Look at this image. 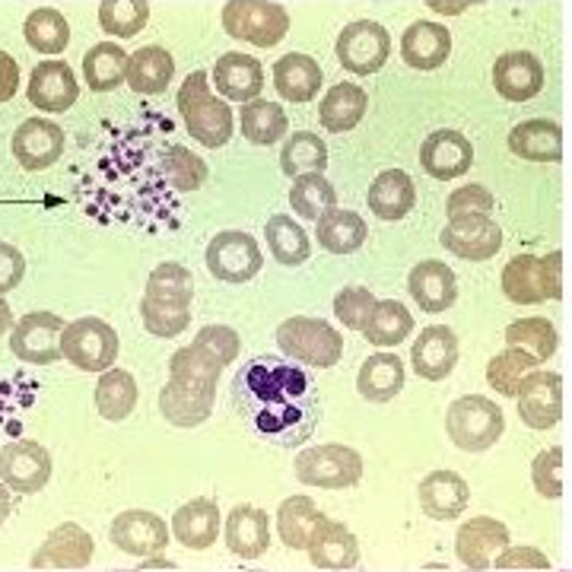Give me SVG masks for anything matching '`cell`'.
Returning a JSON list of instances; mask_svg holds the SVG:
<instances>
[{"mask_svg": "<svg viewBox=\"0 0 572 572\" xmlns=\"http://www.w3.org/2000/svg\"><path fill=\"white\" fill-rule=\"evenodd\" d=\"M20 89V64L7 52H0V103L13 99Z\"/></svg>", "mask_w": 572, "mask_h": 572, "instance_id": "obj_60", "label": "cell"}, {"mask_svg": "<svg viewBox=\"0 0 572 572\" xmlns=\"http://www.w3.org/2000/svg\"><path fill=\"white\" fill-rule=\"evenodd\" d=\"M27 274V258L20 248H13L10 242H0V296L17 289Z\"/></svg>", "mask_w": 572, "mask_h": 572, "instance_id": "obj_59", "label": "cell"}, {"mask_svg": "<svg viewBox=\"0 0 572 572\" xmlns=\"http://www.w3.org/2000/svg\"><path fill=\"white\" fill-rule=\"evenodd\" d=\"M13 159L29 169L42 172L64 157V130L57 128L49 118H29L20 128L13 130Z\"/></svg>", "mask_w": 572, "mask_h": 572, "instance_id": "obj_18", "label": "cell"}, {"mask_svg": "<svg viewBox=\"0 0 572 572\" xmlns=\"http://www.w3.org/2000/svg\"><path fill=\"white\" fill-rule=\"evenodd\" d=\"M496 570H547L550 566V560H547L541 550H534V547H502L499 553L494 557Z\"/></svg>", "mask_w": 572, "mask_h": 572, "instance_id": "obj_58", "label": "cell"}, {"mask_svg": "<svg viewBox=\"0 0 572 572\" xmlns=\"http://www.w3.org/2000/svg\"><path fill=\"white\" fill-rule=\"evenodd\" d=\"M416 204L414 179L404 169H385L382 176H375V182L369 184V210L379 220H404Z\"/></svg>", "mask_w": 572, "mask_h": 572, "instance_id": "obj_30", "label": "cell"}, {"mask_svg": "<svg viewBox=\"0 0 572 572\" xmlns=\"http://www.w3.org/2000/svg\"><path fill=\"white\" fill-rule=\"evenodd\" d=\"M289 208L303 220H318L325 210L338 208V191L325 179V172L299 176V179H293V188H289Z\"/></svg>", "mask_w": 572, "mask_h": 572, "instance_id": "obj_48", "label": "cell"}, {"mask_svg": "<svg viewBox=\"0 0 572 572\" xmlns=\"http://www.w3.org/2000/svg\"><path fill=\"white\" fill-rule=\"evenodd\" d=\"M509 150L528 162H560L563 157V128L547 118L521 121L509 134Z\"/></svg>", "mask_w": 572, "mask_h": 572, "instance_id": "obj_29", "label": "cell"}, {"mask_svg": "<svg viewBox=\"0 0 572 572\" xmlns=\"http://www.w3.org/2000/svg\"><path fill=\"white\" fill-rule=\"evenodd\" d=\"M128 74V52L115 42H99L83 57V77L93 93H112L125 83Z\"/></svg>", "mask_w": 572, "mask_h": 572, "instance_id": "obj_39", "label": "cell"}, {"mask_svg": "<svg viewBox=\"0 0 572 572\" xmlns=\"http://www.w3.org/2000/svg\"><path fill=\"white\" fill-rule=\"evenodd\" d=\"M10 509H13V499H10V490H7V487H3V480H0V525L7 521Z\"/></svg>", "mask_w": 572, "mask_h": 572, "instance_id": "obj_62", "label": "cell"}, {"mask_svg": "<svg viewBox=\"0 0 572 572\" xmlns=\"http://www.w3.org/2000/svg\"><path fill=\"white\" fill-rule=\"evenodd\" d=\"M560 468H563V448L550 445L547 452H541L531 465V480L534 490L544 499H560L563 496V480H560Z\"/></svg>", "mask_w": 572, "mask_h": 572, "instance_id": "obj_55", "label": "cell"}, {"mask_svg": "<svg viewBox=\"0 0 572 572\" xmlns=\"http://www.w3.org/2000/svg\"><path fill=\"white\" fill-rule=\"evenodd\" d=\"M357 389L366 401L372 404H385L391 398H398L404 389V363L394 353H375L369 357L357 375Z\"/></svg>", "mask_w": 572, "mask_h": 572, "instance_id": "obj_38", "label": "cell"}, {"mask_svg": "<svg viewBox=\"0 0 572 572\" xmlns=\"http://www.w3.org/2000/svg\"><path fill=\"white\" fill-rule=\"evenodd\" d=\"M223 29L239 42L274 49L289 32V13L271 0H230L223 7Z\"/></svg>", "mask_w": 572, "mask_h": 572, "instance_id": "obj_6", "label": "cell"}, {"mask_svg": "<svg viewBox=\"0 0 572 572\" xmlns=\"http://www.w3.org/2000/svg\"><path fill=\"white\" fill-rule=\"evenodd\" d=\"M411 363L414 372L426 382H443L452 375L458 363V338L445 325H430L420 331V338L411 347Z\"/></svg>", "mask_w": 572, "mask_h": 572, "instance_id": "obj_22", "label": "cell"}, {"mask_svg": "<svg viewBox=\"0 0 572 572\" xmlns=\"http://www.w3.org/2000/svg\"><path fill=\"white\" fill-rule=\"evenodd\" d=\"M366 108H369V96H366L363 86L338 83L325 93V99L318 105V118L328 134H347L363 121Z\"/></svg>", "mask_w": 572, "mask_h": 572, "instance_id": "obj_32", "label": "cell"}, {"mask_svg": "<svg viewBox=\"0 0 572 572\" xmlns=\"http://www.w3.org/2000/svg\"><path fill=\"white\" fill-rule=\"evenodd\" d=\"M430 7H433L436 13H462L465 7H470V3L468 0H465V3H439V0H433Z\"/></svg>", "mask_w": 572, "mask_h": 572, "instance_id": "obj_63", "label": "cell"}, {"mask_svg": "<svg viewBox=\"0 0 572 572\" xmlns=\"http://www.w3.org/2000/svg\"><path fill=\"white\" fill-rule=\"evenodd\" d=\"M220 531V509L213 499H191L172 516V534L188 550H208Z\"/></svg>", "mask_w": 572, "mask_h": 572, "instance_id": "obj_34", "label": "cell"}, {"mask_svg": "<svg viewBox=\"0 0 572 572\" xmlns=\"http://www.w3.org/2000/svg\"><path fill=\"white\" fill-rule=\"evenodd\" d=\"M411 331H414V315L394 299H375L363 325L366 340L375 347H398L401 340L411 338Z\"/></svg>", "mask_w": 572, "mask_h": 572, "instance_id": "obj_40", "label": "cell"}, {"mask_svg": "<svg viewBox=\"0 0 572 572\" xmlns=\"http://www.w3.org/2000/svg\"><path fill=\"white\" fill-rule=\"evenodd\" d=\"M194 347L210 353L220 366L235 363V357H239V335H235L230 325H208V328L198 331Z\"/></svg>", "mask_w": 572, "mask_h": 572, "instance_id": "obj_57", "label": "cell"}, {"mask_svg": "<svg viewBox=\"0 0 572 572\" xmlns=\"http://www.w3.org/2000/svg\"><path fill=\"white\" fill-rule=\"evenodd\" d=\"M372 306H375V296L366 286H343L338 296H335V315H338L350 331H363Z\"/></svg>", "mask_w": 572, "mask_h": 572, "instance_id": "obj_54", "label": "cell"}, {"mask_svg": "<svg viewBox=\"0 0 572 572\" xmlns=\"http://www.w3.org/2000/svg\"><path fill=\"white\" fill-rule=\"evenodd\" d=\"M144 299L172 303V306H191V299H194V277H191V271L182 267V264H176V261H162L159 267H153V274L147 277Z\"/></svg>", "mask_w": 572, "mask_h": 572, "instance_id": "obj_46", "label": "cell"}, {"mask_svg": "<svg viewBox=\"0 0 572 572\" xmlns=\"http://www.w3.org/2000/svg\"><path fill=\"white\" fill-rule=\"evenodd\" d=\"M61 335H64V318L61 315L29 313L13 325L10 350L23 363H57L61 360Z\"/></svg>", "mask_w": 572, "mask_h": 572, "instance_id": "obj_13", "label": "cell"}, {"mask_svg": "<svg viewBox=\"0 0 572 572\" xmlns=\"http://www.w3.org/2000/svg\"><path fill=\"white\" fill-rule=\"evenodd\" d=\"M10 325H13V313H10V306H7V299L0 296V338L10 331Z\"/></svg>", "mask_w": 572, "mask_h": 572, "instance_id": "obj_61", "label": "cell"}, {"mask_svg": "<svg viewBox=\"0 0 572 572\" xmlns=\"http://www.w3.org/2000/svg\"><path fill=\"white\" fill-rule=\"evenodd\" d=\"M226 544L242 560H258L271 547V525L267 512L258 506H235L226 519Z\"/></svg>", "mask_w": 572, "mask_h": 572, "instance_id": "obj_31", "label": "cell"}, {"mask_svg": "<svg viewBox=\"0 0 572 572\" xmlns=\"http://www.w3.org/2000/svg\"><path fill=\"white\" fill-rule=\"evenodd\" d=\"M261 248L255 235L242 230L216 233L208 245V271L223 284H248L261 274Z\"/></svg>", "mask_w": 572, "mask_h": 572, "instance_id": "obj_9", "label": "cell"}, {"mask_svg": "<svg viewBox=\"0 0 572 572\" xmlns=\"http://www.w3.org/2000/svg\"><path fill=\"white\" fill-rule=\"evenodd\" d=\"M470 502V490L462 474L455 470H433L420 484V506L430 519H458Z\"/></svg>", "mask_w": 572, "mask_h": 572, "instance_id": "obj_27", "label": "cell"}, {"mask_svg": "<svg viewBox=\"0 0 572 572\" xmlns=\"http://www.w3.org/2000/svg\"><path fill=\"white\" fill-rule=\"evenodd\" d=\"M77 96L80 83L67 61L52 57V61L35 64V71H32V77H29V103L35 105V108L57 115V112L74 108Z\"/></svg>", "mask_w": 572, "mask_h": 572, "instance_id": "obj_21", "label": "cell"}, {"mask_svg": "<svg viewBox=\"0 0 572 572\" xmlns=\"http://www.w3.org/2000/svg\"><path fill=\"white\" fill-rule=\"evenodd\" d=\"M264 235H267L271 255L280 261V264H286V267H299V264H306L309 255H313V242H309L306 230L293 216H286V213L271 216L267 226H264Z\"/></svg>", "mask_w": 572, "mask_h": 572, "instance_id": "obj_41", "label": "cell"}, {"mask_svg": "<svg viewBox=\"0 0 572 572\" xmlns=\"http://www.w3.org/2000/svg\"><path fill=\"white\" fill-rule=\"evenodd\" d=\"M277 343L289 363H306L315 369H331L343 357V338L338 328L328 325L325 318H309V315L286 318L277 328Z\"/></svg>", "mask_w": 572, "mask_h": 572, "instance_id": "obj_3", "label": "cell"}, {"mask_svg": "<svg viewBox=\"0 0 572 572\" xmlns=\"http://www.w3.org/2000/svg\"><path fill=\"white\" fill-rule=\"evenodd\" d=\"M534 360L531 357H525L519 350H502L499 357H494L490 363H487V382H490V389H496L502 398H516V391H519V382L534 369Z\"/></svg>", "mask_w": 572, "mask_h": 572, "instance_id": "obj_51", "label": "cell"}, {"mask_svg": "<svg viewBox=\"0 0 572 572\" xmlns=\"http://www.w3.org/2000/svg\"><path fill=\"white\" fill-rule=\"evenodd\" d=\"M169 375H172V379H201V382H213V385H216V379L223 375V366L216 363L210 353L198 350V347L191 343V347H182V350L172 353V360H169Z\"/></svg>", "mask_w": 572, "mask_h": 572, "instance_id": "obj_53", "label": "cell"}, {"mask_svg": "<svg viewBox=\"0 0 572 572\" xmlns=\"http://www.w3.org/2000/svg\"><path fill=\"white\" fill-rule=\"evenodd\" d=\"M439 242L445 245V252L458 255L462 261H490L502 248V230L496 226L494 216L468 213V216H452Z\"/></svg>", "mask_w": 572, "mask_h": 572, "instance_id": "obj_14", "label": "cell"}, {"mask_svg": "<svg viewBox=\"0 0 572 572\" xmlns=\"http://www.w3.org/2000/svg\"><path fill=\"white\" fill-rule=\"evenodd\" d=\"M93 553H96V544L89 531H83L74 521H64L52 528L45 544L32 553V566L35 570H80V566H89Z\"/></svg>", "mask_w": 572, "mask_h": 572, "instance_id": "obj_17", "label": "cell"}, {"mask_svg": "<svg viewBox=\"0 0 572 572\" xmlns=\"http://www.w3.org/2000/svg\"><path fill=\"white\" fill-rule=\"evenodd\" d=\"M213 398H216V385L213 382H201V379H172L166 382V389L159 394V411L172 423V426H201L210 414H213Z\"/></svg>", "mask_w": 572, "mask_h": 572, "instance_id": "obj_15", "label": "cell"}, {"mask_svg": "<svg viewBox=\"0 0 572 572\" xmlns=\"http://www.w3.org/2000/svg\"><path fill=\"white\" fill-rule=\"evenodd\" d=\"M179 112H182L191 137L201 147L216 150V147H226L230 144L235 128L233 108H230L226 99H216L213 96L208 71H194L191 77L184 80L182 89H179Z\"/></svg>", "mask_w": 572, "mask_h": 572, "instance_id": "obj_2", "label": "cell"}, {"mask_svg": "<svg viewBox=\"0 0 572 572\" xmlns=\"http://www.w3.org/2000/svg\"><path fill=\"white\" fill-rule=\"evenodd\" d=\"M176 77V57L159 49V45H147L140 52L128 54V74L125 83H130L134 93L140 96H159L166 93V86Z\"/></svg>", "mask_w": 572, "mask_h": 572, "instance_id": "obj_33", "label": "cell"}, {"mask_svg": "<svg viewBox=\"0 0 572 572\" xmlns=\"http://www.w3.org/2000/svg\"><path fill=\"white\" fill-rule=\"evenodd\" d=\"M328 519L318 506H315L309 496H289L280 502L277 509V531H280V541L289 550H306L313 541L315 528Z\"/></svg>", "mask_w": 572, "mask_h": 572, "instance_id": "obj_37", "label": "cell"}, {"mask_svg": "<svg viewBox=\"0 0 572 572\" xmlns=\"http://www.w3.org/2000/svg\"><path fill=\"white\" fill-rule=\"evenodd\" d=\"M23 32H27L29 49H35L39 54H61L67 49V42H71V27H67L64 13L54 10V7L32 10L27 17V29Z\"/></svg>", "mask_w": 572, "mask_h": 572, "instance_id": "obj_47", "label": "cell"}, {"mask_svg": "<svg viewBox=\"0 0 572 572\" xmlns=\"http://www.w3.org/2000/svg\"><path fill=\"white\" fill-rule=\"evenodd\" d=\"M280 169L289 179L309 176V172H325L328 169V144L313 134V130H296L289 134L280 153Z\"/></svg>", "mask_w": 572, "mask_h": 572, "instance_id": "obj_43", "label": "cell"}, {"mask_svg": "<svg viewBox=\"0 0 572 572\" xmlns=\"http://www.w3.org/2000/svg\"><path fill=\"white\" fill-rule=\"evenodd\" d=\"M315 223H318V245L325 252H331V255H353V252H360L366 235H369L366 220L360 213H353V210H325Z\"/></svg>", "mask_w": 572, "mask_h": 572, "instance_id": "obj_35", "label": "cell"}, {"mask_svg": "<svg viewBox=\"0 0 572 572\" xmlns=\"http://www.w3.org/2000/svg\"><path fill=\"white\" fill-rule=\"evenodd\" d=\"M286 130H289V121H286V112L277 103L252 99V103L242 105V137L248 144L271 147L284 137Z\"/></svg>", "mask_w": 572, "mask_h": 572, "instance_id": "obj_44", "label": "cell"}, {"mask_svg": "<svg viewBox=\"0 0 572 572\" xmlns=\"http://www.w3.org/2000/svg\"><path fill=\"white\" fill-rule=\"evenodd\" d=\"M210 80L216 83V93H220L226 103L245 105L261 96V89H264V67H261L258 57H248V54L242 52H230L213 64Z\"/></svg>", "mask_w": 572, "mask_h": 572, "instance_id": "obj_23", "label": "cell"}, {"mask_svg": "<svg viewBox=\"0 0 572 572\" xmlns=\"http://www.w3.org/2000/svg\"><path fill=\"white\" fill-rule=\"evenodd\" d=\"M274 86L286 103H309L321 89V67L309 54H284L274 64Z\"/></svg>", "mask_w": 572, "mask_h": 572, "instance_id": "obj_36", "label": "cell"}, {"mask_svg": "<svg viewBox=\"0 0 572 572\" xmlns=\"http://www.w3.org/2000/svg\"><path fill=\"white\" fill-rule=\"evenodd\" d=\"M502 547H509V528L490 516H477V519L465 521L455 534V553L470 572L490 570L494 557Z\"/></svg>", "mask_w": 572, "mask_h": 572, "instance_id": "obj_20", "label": "cell"}, {"mask_svg": "<svg viewBox=\"0 0 572 572\" xmlns=\"http://www.w3.org/2000/svg\"><path fill=\"white\" fill-rule=\"evenodd\" d=\"M296 477L318 490H347L363 477V458L350 445H313L299 452Z\"/></svg>", "mask_w": 572, "mask_h": 572, "instance_id": "obj_8", "label": "cell"}, {"mask_svg": "<svg viewBox=\"0 0 572 572\" xmlns=\"http://www.w3.org/2000/svg\"><path fill=\"white\" fill-rule=\"evenodd\" d=\"M420 162L436 182H452L474 166V147L462 130H433L420 147Z\"/></svg>", "mask_w": 572, "mask_h": 572, "instance_id": "obj_16", "label": "cell"}, {"mask_svg": "<svg viewBox=\"0 0 572 572\" xmlns=\"http://www.w3.org/2000/svg\"><path fill=\"white\" fill-rule=\"evenodd\" d=\"M391 54V35L382 23L372 20H357L350 27H343L338 35V61L343 71L369 77L375 71L385 67Z\"/></svg>", "mask_w": 572, "mask_h": 572, "instance_id": "obj_10", "label": "cell"}, {"mask_svg": "<svg viewBox=\"0 0 572 572\" xmlns=\"http://www.w3.org/2000/svg\"><path fill=\"white\" fill-rule=\"evenodd\" d=\"M502 293L519 306H538L547 299L563 296V255L553 252L550 258L516 255L502 271Z\"/></svg>", "mask_w": 572, "mask_h": 572, "instance_id": "obj_5", "label": "cell"}, {"mask_svg": "<svg viewBox=\"0 0 572 572\" xmlns=\"http://www.w3.org/2000/svg\"><path fill=\"white\" fill-rule=\"evenodd\" d=\"M233 407L261 443L296 448L313 439L321 394L309 369L280 357H255L235 372Z\"/></svg>", "mask_w": 572, "mask_h": 572, "instance_id": "obj_1", "label": "cell"}, {"mask_svg": "<svg viewBox=\"0 0 572 572\" xmlns=\"http://www.w3.org/2000/svg\"><path fill=\"white\" fill-rule=\"evenodd\" d=\"M496 93L509 103H528L544 89V64L531 52H509L496 57Z\"/></svg>", "mask_w": 572, "mask_h": 572, "instance_id": "obj_24", "label": "cell"}, {"mask_svg": "<svg viewBox=\"0 0 572 572\" xmlns=\"http://www.w3.org/2000/svg\"><path fill=\"white\" fill-rule=\"evenodd\" d=\"M162 172H166V182L179 191H198L201 184L208 182V166L204 159L194 157L191 150H184L179 144L166 147L162 153Z\"/></svg>", "mask_w": 572, "mask_h": 572, "instance_id": "obj_50", "label": "cell"}, {"mask_svg": "<svg viewBox=\"0 0 572 572\" xmlns=\"http://www.w3.org/2000/svg\"><path fill=\"white\" fill-rule=\"evenodd\" d=\"M407 289L414 296V303L423 313H445L455 306L458 299V280L455 271L445 261H420L411 277H407Z\"/></svg>", "mask_w": 572, "mask_h": 572, "instance_id": "obj_25", "label": "cell"}, {"mask_svg": "<svg viewBox=\"0 0 572 572\" xmlns=\"http://www.w3.org/2000/svg\"><path fill=\"white\" fill-rule=\"evenodd\" d=\"M519 401V416L531 430H550L563 416V379L560 372L547 369H531L519 382L516 391Z\"/></svg>", "mask_w": 572, "mask_h": 572, "instance_id": "obj_11", "label": "cell"}, {"mask_svg": "<svg viewBox=\"0 0 572 572\" xmlns=\"http://www.w3.org/2000/svg\"><path fill=\"white\" fill-rule=\"evenodd\" d=\"M61 357L80 372H105L118 360V335L103 318H77L64 325Z\"/></svg>", "mask_w": 572, "mask_h": 572, "instance_id": "obj_7", "label": "cell"}, {"mask_svg": "<svg viewBox=\"0 0 572 572\" xmlns=\"http://www.w3.org/2000/svg\"><path fill=\"white\" fill-rule=\"evenodd\" d=\"M108 534H112V544L130 557H157L169 544L166 521L147 509H128V512L115 516Z\"/></svg>", "mask_w": 572, "mask_h": 572, "instance_id": "obj_19", "label": "cell"}, {"mask_svg": "<svg viewBox=\"0 0 572 572\" xmlns=\"http://www.w3.org/2000/svg\"><path fill=\"white\" fill-rule=\"evenodd\" d=\"M309 560L318 570H350L360 563V544L353 538V531L340 521L325 519L315 528L313 541H309Z\"/></svg>", "mask_w": 572, "mask_h": 572, "instance_id": "obj_28", "label": "cell"}, {"mask_svg": "<svg viewBox=\"0 0 572 572\" xmlns=\"http://www.w3.org/2000/svg\"><path fill=\"white\" fill-rule=\"evenodd\" d=\"M496 210V198L484 188V184H462L448 194L445 201V213L448 220L452 216H468V213H480V216H490Z\"/></svg>", "mask_w": 572, "mask_h": 572, "instance_id": "obj_56", "label": "cell"}, {"mask_svg": "<svg viewBox=\"0 0 572 572\" xmlns=\"http://www.w3.org/2000/svg\"><path fill=\"white\" fill-rule=\"evenodd\" d=\"M52 477L49 448L32 439H20L0 448V480L13 494H39Z\"/></svg>", "mask_w": 572, "mask_h": 572, "instance_id": "obj_12", "label": "cell"}, {"mask_svg": "<svg viewBox=\"0 0 572 572\" xmlns=\"http://www.w3.org/2000/svg\"><path fill=\"white\" fill-rule=\"evenodd\" d=\"M448 54H452V32L439 23L416 20L401 35V57L414 71H436L443 67Z\"/></svg>", "mask_w": 572, "mask_h": 572, "instance_id": "obj_26", "label": "cell"}, {"mask_svg": "<svg viewBox=\"0 0 572 572\" xmlns=\"http://www.w3.org/2000/svg\"><path fill=\"white\" fill-rule=\"evenodd\" d=\"M144 325L153 338H179L184 328L191 325V306H172V303H153L144 299L140 303Z\"/></svg>", "mask_w": 572, "mask_h": 572, "instance_id": "obj_52", "label": "cell"}, {"mask_svg": "<svg viewBox=\"0 0 572 572\" xmlns=\"http://www.w3.org/2000/svg\"><path fill=\"white\" fill-rule=\"evenodd\" d=\"M506 420L490 398L484 394H465L448 404L445 414V433L462 452H487L502 436Z\"/></svg>", "mask_w": 572, "mask_h": 572, "instance_id": "obj_4", "label": "cell"}, {"mask_svg": "<svg viewBox=\"0 0 572 572\" xmlns=\"http://www.w3.org/2000/svg\"><path fill=\"white\" fill-rule=\"evenodd\" d=\"M137 404V382L125 369H105L96 385V407L108 423H121Z\"/></svg>", "mask_w": 572, "mask_h": 572, "instance_id": "obj_45", "label": "cell"}, {"mask_svg": "<svg viewBox=\"0 0 572 572\" xmlns=\"http://www.w3.org/2000/svg\"><path fill=\"white\" fill-rule=\"evenodd\" d=\"M147 20H150V3L147 0H128V3L105 0V3H99V27L108 35L130 39V35H137L140 29L147 27Z\"/></svg>", "mask_w": 572, "mask_h": 572, "instance_id": "obj_49", "label": "cell"}, {"mask_svg": "<svg viewBox=\"0 0 572 572\" xmlns=\"http://www.w3.org/2000/svg\"><path fill=\"white\" fill-rule=\"evenodd\" d=\"M557 328L547 318H519L506 328V347L531 357L534 363H547L557 353Z\"/></svg>", "mask_w": 572, "mask_h": 572, "instance_id": "obj_42", "label": "cell"}]
</instances>
